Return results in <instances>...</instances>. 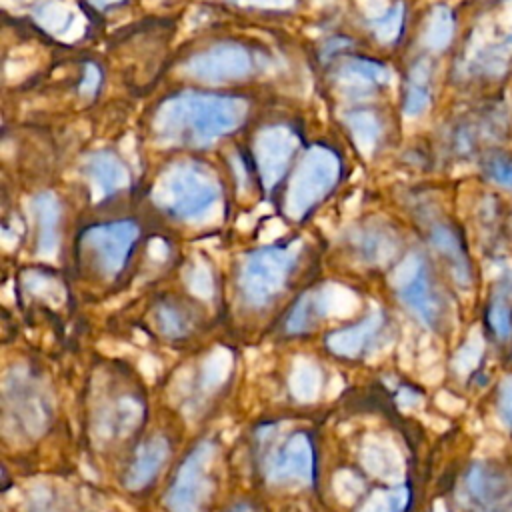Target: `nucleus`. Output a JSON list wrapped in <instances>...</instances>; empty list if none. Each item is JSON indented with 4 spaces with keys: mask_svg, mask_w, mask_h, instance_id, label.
Listing matches in <instances>:
<instances>
[{
    "mask_svg": "<svg viewBox=\"0 0 512 512\" xmlns=\"http://www.w3.org/2000/svg\"><path fill=\"white\" fill-rule=\"evenodd\" d=\"M246 116V102L236 96L184 92L166 98L154 116L158 136L170 144L210 146L232 134Z\"/></svg>",
    "mask_w": 512,
    "mask_h": 512,
    "instance_id": "f257e3e1",
    "label": "nucleus"
},
{
    "mask_svg": "<svg viewBox=\"0 0 512 512\" xmlns=\"http://www.w3.org/2000/svg\"><path fill=\"white\" fill-rule=\"evenodd\" d=\"M154 202L176 218L210 222L220 208V184L212 170L200 162H176L158 180Z\"/></svg>",
    "mask_w": 512,
    "mask_h": 512,
    "instance_id": "f03ea898",
    "label": "nucleus"
},
{
    "mask_svg": "<svg viewBox=\"0 0 512 512\" xmlns=\"http://www.w3.org/2000/svg\"><path fill=\"white\" fill-rule=\"evenodd\" d=\"M340 174V160L334 150L316 144L306 150L286 192V212L302 218L318 200H322Z\"/></svg>",
    "mask_w": 512,
    "mask_h": 512,
    "instance_id": "7ed1b4c3",
    "label": "nucleus"
},
{
    "mask_svg": "<svg viewBox=\"0 0 512 512\" xmlns=\"http://www.w3.org/2000/svg\"><path fill=\"white\" fill-rule=\"evenodd\" d=\"M300 242H294L290 248H266L248 256L242 268V292L246 300L254 306L266 304L286 282V274L290 272Z\"/></svg>",
    "mask_w": 512,
    "mask_h": 512,
    "instance_id": "20e7f679",
    "label": "nucleus"
},
{
    "mask_svg": "<svg viewBox=\"0 0 512 512\" xmlns=\"http://www.w3.org/2000/svg\"><path fill=\"white\" fill-rule=\"evenodd\" d=\"M254 70V58L248 48L238 42H220L194 54L186 62V72L202 82L220 84L242 80Z\"/></svg>",
    "mask_w": 512,
    "mask_h": 512,
    "instance_id": "39448f33",
    "label": "nucleus"
},
{
    "mask_svg": "<svg viewBox=\"0 0 512 512\" xmlns=\"http://www.w3.org/2000/svg\"><path fill=\"white\" fill-rule=\"evenodd\" d=\"M212 444H198L180 466V472L168 492V506L172 512H200L204 498L208 496V470L212 464Z\"/></svg>",
    "mask_w": 512,
    "mask_h": 512,
    "instance_id": "423d86ee",
    "label": "nucleus"
},
{
    "mask_svg": "<svg viewBox=\"0 0 512 512\" xmlns=\"http://www.w3.org/2000/svg\"><path fill=\"white\" fill-rule=\"evenodd\" d=\"M296 148H298V138L284 124L266 126L256 134L254 158L266 188H272L282 180Z\"/></svg>",
    "mask_w": 512,
    "mask_h": 512,
    "instance_id": "0eeeda50",
    "label": "nucleus"
},
{
    "mask_svg": "<svg viewBox=\"0 0 512 512\" xmlns=\"http://www.w3.org/2000/svg\"><path fill=\"white\" fill-rule=\"evenodd\" d=\"M138 236V228L134 222H110V224H100L90 228L84 234V244L92 250L98 268L112 276L116 274L124 262L126 256Z\"/></svg>",
    "mask_w": 512,
    "mask_h": 512,
    "instance_id": "6e6552de",
    "label": "nucleus"
},
{
    "mask_svg": "<svg viewBox=\"0 0 512 512\" xmlns=\"http://www.w3.org/2000/svg\"><path fill=\"white\" fill-rule=\"evenodd\" d=\"M466 492L474 512H508L510 508L512 490L508 480L486 466H476L468 472Z\"/></svg>",
    "mask_w": 512,
    "mask_h": 512,
    "instance_id": "1a4fd4ad",
    "label": "nucleus"
},
{
    "mask_svg": "<svg viewBox=\"0 0 512 512\" xmlns=\"http://www.w3.org/2000/svg\"><path fill=\"white\" fill-rule=\"evenodd\" d=\"M312 468V448L308 438L304 434H294L282 450L274 452L268 474L274 482H310Z\"/></svg>",
    "mask_w": 512,
    "mask_h": 512,
    "instance_id": "9d476101",
    "label": "nucleus"
},
{
    "mask_svg": "<svg viewBox=\"0 0 512 512\" xmlns=\"http://www.w3.org/2000/svg\"><path fill=\"white\" fill-rule=\"evenodd\" d=\"M388 76L386 66L370 58H350L336 72L342 90L354 98L372 94L378 86L388 82Z\"/></svg>",
    "mask_w": 512,
    "mask_h": 512,
    "instance_id": "9b49d317",
    "label": "nucleus"
},
{
    "mask_svg": "<svg viewBox=\"0 0 512 512\" xmlns=\"http://www.w3.org/2000/svg\"><path fill=\"white\" fill-rule=\"evenodd\" d=\"M360 460L364 470L384 482L394 484L402 480V456L388 438L368 436L362 444Z\"/></svg>",
    "mask_w": 512,
    "mask_h": 512,
    "instance_id": "f8f14e48",
    "label": "nucleus"
},
{
    "mask_svg": "<svg viewBox=\"0 0 512 512\" xmlns=\"http://www.w3.org/2000/svg\"><path fill=\"white\" fill-rule=\"evenodd\" d=\"M92 188L98 192V198L116 194L130 182L128 168L112 152H96L86 164Z\"/></svg>",
    "mask_w": 512,
    "mask_h": 512,
    "instance_id": "ddd939ff",
    "label": "nucleus"
},
{
    "mask_svg": "<svg viewBox=\"0 0 512 512\" xmlns=\"http://www.w3.org/2000/svg\"><path fill=\"white\" fill-rule=\"evenodd\" d=\"M168 452H170L168 442L162 436H156V438H150L148 442H144L138 448V452L128 468L126 486H130L132 490L146 486L156 476V472L164 466V462L168 460Z\"/></svg>",
    "mask_w": 512,
    "mask_h": 512,
    "instance_id": "4468645a",
    "label": "nucleus"
},
{
    "mask_svg": "<svg viewBox=\"0 0 512 512\" xmlns=\"http://www.w3.org/2000/svg\"><path fill=\"white\" fill-rule=\"evenodd\" d=\"M34 208L38 214V256L44 260H54L58 252V222L60 204L52 192H42L34 198Z\"/></svg>",
    "mask_w": 512,
    "mask_h": 512,
    "instance_id": "2eb2a0df",
    "label": "nucleus"
},
{
    "mask_svg": "<svg viewBox=\"0 0 512 512\" xmlns=\"http://www.w3.org/2000/svg\"><path fill=\"white\" fill-rule=\"evenodd\" d=\"M382 322V314L380 310H374L368 318H364L358 326L346 328V330H338L334 334L328 336V348L340 356H356L364 346L366 340L370 336L376 334V330L380 328Z\"/></svg>",
    "mask_w": 512,
    "mask_h": 512,
    "instance_id": "dca6fc26",
    "label": "nucleus"
},
{
    "mask_svg": "<svg viewBox=\"0 0 512 512\" xmlns=\"http://www.w3.org/2000/svg\"><path fill=\"white\" fill-rule=\"evenodd\" d=\"M288 388L296 400L314 402L322 388L320 368L308 358H296L288 374Z\"/></svg>",
    "mask_w": 512,
    "mask_h": 512,
    "instance_id": "f3484780",
    "label": "nucleus"
},
{
    "mask_svg": "<svg viewBox=\"0 0 512 512\" xmlns=\"http://www.w3.org/2000/svg\"><path fill=\"white\" fill-rule=\"evenodd\" d=\"M344 122L356 148L362 154H370L382 136L380 118L372 110H352L346 114Z\"/></svg>",
    "mask_w": 512,
    "mask_h": 512,
    "instance_id": "a211bd4d",
    "label": "nucleus"
},
{
    "mask_svg": "<svg viewBox=\"0 0 512 512\" xmlns=\"http://www.w3.org/2000/svg\"><path fill=\"white\" fill-rule=\"evenodd\" d=\"M430 104V66L426 60L414 62L408 74L404 92V112L406 116H418Z\"/></svg>",
    "mask_w": 512,
    "mask_h": 512,
    "instance_id": "6ab92c4d",
    "label": "nucleus"
},
{
    "mask_svg": "<svg viewBox=\"0 0 512 512\" xmlns=\"http://www.w3.org/2000/svg\"><path fill=\"white\" fill-rule=\"evenodd\" d=\"M404 302L426 322L432 324L438 314H440V306H438V298L434 296L428 278L424 276V272H420L406 288L400 290Z\"/></svg>",
    "mask_w": 512,
    "mask_h": 512,
    "instance_id": "aec40b11",
    "label": "nucleus"
},
{
    "mask_svg": "<svg viewBox=\"0 0 512 512\" xmlns=\"http://www.w3.org/2000/svg\"><path fill=\"white\" fill-rule=\"evenodd\" d=\"M358 308H360L358 296L340 284L324 286L316 298L318 314H326V316L348 318L354 312H358Z\"/></svg>",
    "mask_w": 512,
    "mask_h": 512,
    "instance_id": "412c9836",
    "label": "nucleus"
},
{
    "mask_svg": "<svg viewBox=\"0 0 512 512\" xmlns=\"http://www.w3.org/2000/svg\"><path fill=\"white\" fill-rule=\"evenodd\" d=\"M454 34V16L448 6H436L424 28V44L432 50H444Z\"/></svg>",
    "mask_w": 512,
    "mask_h": 512,
    "instance_id": "4be33fe9",
    "label": "nucleus"
},
{
    "mask_svg": "<svg viewBox=\"0 0 512 512\" xmlns=\"http://www.w3.org/2000/svg\"><path fill=\"white\" fill-rule=\"evenodd\" d=\"M232 372V354L226 348H214L202 364V384L206 390L220 388Z\"/></svg>",
    "mask_w": 512,
    "mask_h": 512,
    "instance_id": "5701e85b",
    "label": "nucleus"
},
{
    "mask_svg": "<svg viewBox=\"0 0 512 512\" xmlns=\"http://www.w3.org/2000/svg\"><path fill=\"white\" fill-rule=\"evenodd\" d=\"M508 292L510 288L504 286V290L492 298L488 308V324L498 338H508L512 334V302Z\"/></svg>",
    "mask_w": 512,
    "mask_h": 512,
    "instance_id": "b1692460",
    "label": "nucleus"
},
{
    "mask_svg": "<svg viewBox=\"0 0 512 512\" xmlns=\"http://www.w3.org/2000/svg\"><path fill=\"white\" fill-rule=\"evenodd\" d=\"M402 24H404V6L402 4H396L390 10H386L382 16L370 20L374 36L384 44H392L398 40V36L402 34Z\"/></svg>",
    "mask_w": 512,
    "mask_h": 512,
    "instance_id": "393cba45",
    "label": "nucleus"
},
{
    "mask_svg": "<svg viewBox=\"0 0 512 512\" xmlns=\"http://www.w3.org/2000/svg\"><path fill=\"white\" fill-rule=\"evenodd\" d=\"M406 500H408V492L404 488L376 490L370 494V498L364 502V506L358 512H402Z\"/></svg>",
    "mask_w": 512,
    "mask_h": 512,
    "instance_id": "a878e982",
    "label": "nucleus"
},
{
    "mask_svg": "<svg viewBox=\"0 0 512 512\" xmlns=\"http://www.w3.org/2000/svg\"><path fill=\"white\" fill-rule=\"evenodd\" d=\"M142 416V404L132 398V396H124L114 404V430H118L120 434H126L130 430H134L140 422Z\"/></svg>",
    "mask_w": 512,
    "mask_h": 512,
    "instance_id": "bb28decb",
    "label": "nucleus"
},
{
    "mask_svg": "<svg viewBox=\"0 0 512 512\" xmlns=\"http://www.w3.org/2000/svg\"><path fill=\"white\" fill-rule=\"evenodd\" d=\"M36 18H38V22L46 28V30H50V32H62V30H66L68 26H70V22H72V14L66 10V6L62 4V2H58V0H50V2H46L44 6H40L38 8V12H36Z\"/></svg>",
    "mask_w": 512,
    "mask_h": 512,
    "instance_id": "cd10ccee",
    "label": "nucleus"
},
{
    "mask_svg": "<svg viewBox=\"0 0 512 512\" xmlns=\"http://www.w3.org/2000/svg\"><path fill=\"white\" fill-rule=\"evenodd\" d=\"M432 242L436 244V248L448 256V260L452 262L454 266V272L460 270L462 276L466 278V272H468V266H466V260L462 256V250H460V244L456 240V236L448 230V228H438L434 234H432Z\"/></svg>",
    "mask_w": 512,
    "mask_h": 512,
    "instance_id": "c85d7f7f",
    "label": "nucleus"
},
{
    "mask_svg": "<svg viewBox=\"0 0 512 512\" xmlns=\"http://www.w3.org/2000/svg\"><path fill=\"white\" fill-rule=\"evenodd\" d=\"M26 288H28L34 296H38V298L50 302L52 306H58V304L64 300V288H62L54 278L44 276V274H38V272L28 274V278H26Z\"/></svg>",
    "mask_w": 512,
    "mask_h": 512,
    "instance_id": "c756f323",
    "label": "nucleus"
},
{
    "mask_svg": "<svg viewBox=\"0 0 512 512\" xmlns=\"http://www.w3.org/2000/svg\"><path fill=\"white\" fill-rule=\"evenodd\" d=\"M332 488H334L336 498H338L342 504L350 506V504H354V502L358 500V496L362 494L364 484H362V480H360L356 474H352L350 470H340V472H336L334 478H332Z\"/></svg>",
    "mask_w": 512,
    "mask_h": 512,
    "instance_id": "7c9ffc66",
    "label": "nucleus"
},
{
    "mask_svg": "<svg viewBox=\"0 0 512 512\" xmlns=\"http://www.w3.org/2000/svg\"><path fill=\"white\" fill-rule=\"evenodd\" d=\"M360 248L366 260L372 262H386L394 254V244L382 232H366L360 240Z\"/></svg>",
    "mask_w": 512,
    "mask_h": 512,
    "instance_id": "2f4dec72",
    "label": "nucleus"
},
{
    "mask_svg": "<svg viewBox=\"0 0 512 512\" xmlns=\"http://www.w3.org/2000/svg\"><path fill=\"white\" fill-rule=\"evenodd\" d=\"M188 290L202 298V300H208L214 292V282H212V272L210 268L204 264V262H198L190 268V274H188Z\"/></svg>",
    "mask_w": 512,
    "mask_h": 512,
    "instance_id": "473e14b6",
    "label": "nucleus"
},
{
    "mask_svg": "<svg viewBox=\"0 0 512 512\" xmlns=\"http://www.w3.org/2000/svg\"><path fill=\"white\" fill-rule=\"evenodd\" d=\"M422 272V260L416 254H408L390 274V284L398 290L406 288Z\"/></svg>",
    "mask_w": 512,
    "mask_h": 512,
    "instance_id": "72a5a7b5",
    "label": "nucleus"
},
{
    "mask_svg": "<svg viewBox=\"0 0 512 512\" xmlns=\"http://www.w3.org/2000/svg\"><path fill=\"white\" fill-rule=\"evenodd\" d=\"M486 174L492 182L512 188V158L510 156H494L486 164Z\"/></svg>",
    "mask_w": 512,
    "mask_h": 512,
    "instance_id": "f704fd0d",
    "label": "nucleus"
},
{
    "mask_svg": "<svg viewBox=\"0 0 512 512\" xmlns=\"http://www.w3.org/2000/svg\"><path fill=\"white\" fill-rule=\"evenodd\" d=\"M158 320L162 326V332L170 334V336H180L186 332V322L182 318V314L176 308L170 306H162L158 312Z\"/></svg>",
    "mask_w": 512,
    "mask_h": 512,
    "instance_id": "c9c22d12",
    "label": "nucleus"
},
{
    "mask_svg": "<svg viewBox=\"0 0 512 512\" xmlns=\"http://www.w3.org/2000/svg\"><path fill=\"white\" fill-rule=\"evenodd\" d=\"M480 352H482V344L478 340L466 342V346L460 348V352L454 356V368L462 374L470 372L476 366V362L480 358Z\"/></svg>",
    "mask_w": 512,
    "mask_h": 512,
    "instance_id": "e433bc0d",
    "label": "nucleus"
},
{
    "mask_svg": "<svg viewBox=\"0 0 512 512\" xmlns=\"http://www.w3.org/2000/svg\"><path fill=\"white\" fill-rule=\"evenodd\" d=\"M100 82H102L100 68L94 62H88L84 66V74H82V80L78 84V92H82L84 96H92L94 92H98Z\"/></svg>",
    "mask_w": 512,
    "mask_h": 512,
    "instance_id": "4c0bfd02",
    "label": "nucleus"
},
{
    "mask_svg": "<svg viewBox=\"0 0 512 512\" xmlns=\"http://www.w3.org/2000/svg\"><path fill=\"white\" fill-rule=\"evenodd\" d=\"M310 306H312L310 298H302L300 300V304L294 308V312H292V316L288 320V330H304V326H308Z\"/></svg>",
    "mask_w": 512,
    "mask_h": 512,
    "instance_id": "58836bf2",
    "label": "nucleus"
},
{
    "mask_svg": "<svg viewBox=\"0 0 512 512\" xmlns=\"http://www.w3.org/2000/svg\"><path fill=\"white\" fill-rule=\"evenodd\" d=\"M190 388V368H180L176 374H174V380H172V394H176V398H182L186 396Z\"/></svg>",
    "mask_w": 512,
    "mask_h": 512,
    "instance_id": "ea45409f",
    "label": "nucleus"
},
{
    "mask_svg": "<svg viewBox=\"0 0 512 512\" xmlns=\"http://www.w3.org/2000/svg\"><path fill=\"white\" fill-rule=\"evenodd\" d=\"M500 406H502V416L506 418L508 424H512V380L506 382L504 388H502Z\"/></svg>",
    "mask_w": 512,
    "mask_h": 512,
    "instance_id": "a19ab883",
    "label": "nucleus"
},
{
    "mask_svg": "<svg viewBox=\"0 0 512 512\" xmlns=\"http://www.w3.org/2000/svg\"><path fill=\"white\" fill-rule=\"evenodd\" d=\"M140 372L148 378V380H154L156 378V374H158V370H160V362L154 358V356H142L140 358Z\"/></svg>",
    "mask_w": 512,
    "mask_h": 512,
    "instance_id": "79ce46f5",
    "label": "nucleus"
},
{
    "mask_svg": "<svg viewBox=\"0 0 512 512\" xmlns=\"http://www.w3.org/2000/svg\"><path fill=\"white\" fill-rule=\"evenodd\" d=\"M148 254H150V258H152V260H156V262H164V260H166V256H168V246H166V242H164V240H160V238L150 240V244H148Z\"/></svg>",
    "mask_w": 512,
    "mask_h": 512,
    "instance_id": "37998d69",
    "label": "nucleus"
},
{
    "mask_svg": "<svg viewBox=\"0 0 512 512\" xmlns=\"http://www.w3.org/2000/svg\"><path fill=\"white\" fill-rule=\"evenodd\" d=\"M244 6H258V8H286L292 4V0H234Z\"/></svg>",
    "mask_w": 512,
    "mask_h": 512,
    "instance_id": "c03bdc74",
    "label": "nucleus"
},
{
    "mask_svg": "<svg viewBox=\"0 0 512 512\" xmlns=\"http://www.w3.org/2000/svg\"><path fill=\"white\" fill-rule=\"evenodd\" d=\"M398 404H400L404 410H408V408L420 404V396L414 394L412 390H400V394H398Z\"/></svg>",
    "mask_w": 512,
    "mask_h": 512,
    "instance_id": "a18cd8bd",
    "label": "nucleus"
},
{
    "mask_svg": "<svg viewBox=\"0 0 512 512\" xmlns=\"http://www.w3.org/2000/svg\"><path fill=\"white\" fill-rule=\"evenodd\" d=\"M98 348H100L102 352H106L108 356H118L120 352H132V348H126V346L120 344V342H100Z\"/></svg>",
    "mask_w": 512,
    "mask_h": 512,
    "instance_id": "49530a36",
    "label": "nucleus"
},
{
    "mask_svg": "<svg viewBox=\"0 0 512 512\" xmlns=\"http://www.w3.org/2000/svg\"><path fill=\"white\" fill-rule=\"evenodd\" d=\"M342 386H344L342 378H340L338 374H334V376H332V380H330V386H328V398L338 396V394H340V390H342Z\"/></svg>",
    "mask_w": 512,
    "mask_h": 512,
    "instance_id": "de8ad7c7",
    "label": "nucleus"
},
{
    "mask_svg": "<svg viewBox=\"0 0 512 512\" xmlns=\"http://www.w3.org/2000/svg\"><path fill=\"white\" fill-rule=\"evenodd\" d=\"M90 2H92L96 8L102 10V8H108V6H116V4H120L122 0H90Z\"/></svg>",
    "mask_w": 512,
    "mask_h": 512,
    "instance_id": "09e8293b",
    "label": "nucleus"
},
{
    "mask_svg": "<svg viewBox=\"0 0 512 512\" xmlns=\"http://www.w3.org/2000/svg\"><path fill=\"white\" fill-rule=\"evenodd\" d=\"M230 512H252L246 504H242V506H238V508H234V510H230Z\"/></svg>",
    "mask_w": 512,
    "mask_h": 512,
    "instance_id": "8fccbe9b",
    "label": "nucleus"
},
{
    "mask_svg": "<svg viewBox=\"0 0 512 512\" xmlns=\"http://www.w3.org/2000/svg\"><path fill=\"white\" fill-rule=\"evenodd\" d=\"M434 512H446L444 508H442V504H436V508H434Z\"/></svg>",
    "mask_w": 512,
    "mask_h": 512,
    "instance_id": "3c124183",
    "label": "nucleus"
}]
</instances>
